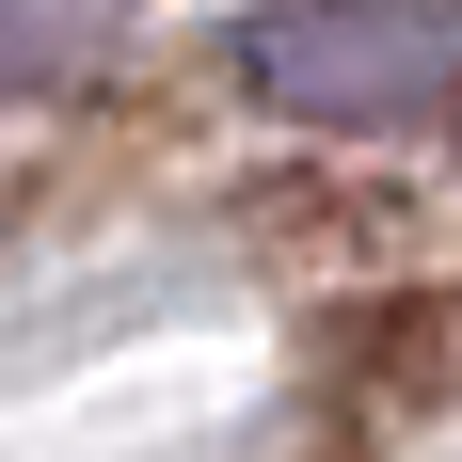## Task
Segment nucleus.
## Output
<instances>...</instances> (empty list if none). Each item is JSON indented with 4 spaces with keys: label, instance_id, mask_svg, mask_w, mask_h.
Masks as SVG:
<instances>
[{
    "label": "nucleus",
    "instance_id": "f257e3e1",
    "mask_svg": "<svg viewBox=\"0 0 462 462\" xmlns=\"http://www.w3.org/2000/svg\"><path fill=\"white\" fill-rule=\"evenodd\" d=\"M224 80L272 128H447L462 16L447 0H255L224 32Z\"/></svg>",
    "mask_w": 462,
    "mask_h": 462
},
{
    "label": "nucleus",
    "instance_id": "f03ea898",
    "mask_svg": "<svg viewBox=\"0 0 462 462\" xmlns=\"http://www.w3.org/2000/svg\"><path fill=\"white\" fill-rule=\"evenodd\" d=\"M112 48H128L112 0H0V96H64V80H96Z\"/></svg>",
    "mask_w": 462,
    "mask_h": 462
}]
</instances>
